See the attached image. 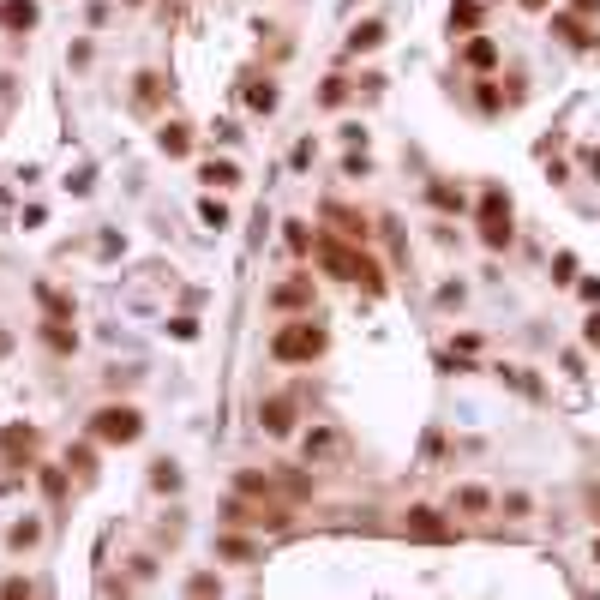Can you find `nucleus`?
<instances>
[{
	"label": "nucleus",
	"instance_id": "nucleus-30",
	"mask_svg": "<svg viewBox=\"0 0 600 600\" xmlns=\"http://www.w3.org/2000/svg\"><path fill=\"white\" fill-rule=\"evenodd\" d=\"M570 6H577L582 19H588V13H600V0H570Z\"/></svg>",
	"mask_w": 600,
	"mask_h": 600
},
{
	"label": "nucleus",
	"instance_id": "nucleus-28",
	"mask_svg": "<svg viewBox=\"0 0 600 600\" xmlns=\"http://www.w3.org/2000/svg\"><path fill=\"white\" fill-rule=\"evenodd\" d=\"M342 97H348V84H342V79H324V102H330V108H337Z\"/></svg>",
	"mask_w": 600,
	"mask_h": 600
},
{
	"label": "nucleus",
	"instance_id": "nucleus-16",
	"mask_svg": "<svg viewBox=\"0 0 600 600\" xmlns=\"http://www.w3.org/2000/svg\"><path fill=\"white\" fill-rule=\"evenodd\" d=\"M42 342H48V348H55V355H73V348H79V337H73V330H66V319L42 324Z\"/></svg>",
	"mask_w": 600,
	"mask_h": 600
},
{
	"label": "nucleus",
	"instance_id": "nucleus-27",
	"mask_svg": "<svg viewBox=\"0 0 600 600\" xmlns=\"http://www.w3.org/2000/svg\"><path fill=\"white\" fill-rule=\"evenodd\" d=\"M499 102H504L499 84H480V108H486V115H499Z\"/></svg>",
	"mask_w": 600,
	"mask_h": 600
},
{
	"label": "nucleus",
	"instance_id": "nucleus-18",
	"mask_svg": "<svg viewBox=\"0 0 600 600\" xmlns=\"http://www.w3.org/2000/svg\"><path fill=\"white\" fill-rule=\"evenodd\" d=\"M426 199L439 204V210H462V193H457V186H444V180H433V186H426Z\"/></svg>",
	"mask_w": 600,
	"mask_h": 600
},
{
	"label": "nucleus",
	"instance_id": "nucleus-19",
	"mask_svg": "<svg viewBox=\"0 0 600 600\" xmlns=\"http://www.w3.org/2000/svg\"><path fill=\"white\" fill-rule=\"evenodd\" d=\"M162 150H168V157H186V144H193V139H186V126H162Z\"/></svg>",
	"mask_w": 600,
	"mask_h": 600
},
{
	"label": "nucleus",
	"instance_id": "nucleus-7",
	"mask_svg": "<svg viewBox=\"0 0 600 600\" xmlns=\"http://www.w3.org/2000/svg\"><path fill=\"white\" fill-rule=\"evenodd\" d=\"M553 37H564L570 42V48H595V30H588V24H582V13H553Z\"/></svg>",
	"mask_w": 600,
	"mask_h": 600
},
{
	"label": "nucleus",
	"instance_id": "nucleus-29",
	"mask_svg": "<svg viewBox=\"0 0 600 600\" xmlns=\"http://www.w3.org/2000/svg\"><path fill=\"white\" fill-rule=\"evenodd\" d=\"M553 270H559V282H570V277H577V259H570V253H559V259H553Z\"/></svg>",
	"mask_w": 600,
	"mask_h": 600
},
{
	"label": "nucleus",
	"instance_id": "nucleus-32",
	"mask_svg": "<svg viewBox=\"0 0 600 600\" xmlns=\"http://www.w3.org/2000/svg\"><path fill=\"white\" fill-rule=\"evenodd\" d=\"M588 175H595V180H600V150H595V157H588Z\"/></svg>",
	"mask_w": 600,
	"mask_h": 600
},
{
	"label": "nucleus",
	"instance_id": "nucleus-3",
	"mask_svg": "<svg viewBox=\"0 0 600 600\" xmlns=\"http://www.w3.org/2000/svg\"><path fill=\"white\" fill-rule=\"evenodd\" d=\"M480 240L486 246H510V199L499 186H486V199H480Z\"/></svg>",
	"mask_w": 600,
	"mask_h": 600
},
{
	"label": "nucleus",
	"instance_id": "nucleus-31",
	"mask_svg": "<svg viewBox=\"0 0 600 600\" xmlns=\"http://www.w3.org/2000/svg\"><path fill=\"white\" fill-rule=\"evenodd\" d=\"M582 337H588V342L600 348V319H588V330H582Z\"/></svg>",
	"mask_w": 600,
	"mask_h": 600
},
{
	"label": "nucleus",
	"instance_id": "nucleus-1",
	"mask_svg": "<svg viewBox=\"0 0 600 600\" xmlns=\"http://www.w3.org/2000/svg\"><path fill=\"white\" fill-rule=\"evenodd\" d=\"M319 259H324V270H337L342 282H366L373 295L384 288V270H379V264H373V259H360V253H348L342 240H319Z\"/></svg>",
	"mask_w": 600,
	"mask_h": 600
},
{
	"label": "nucleus",
	"instance_id": "nucleus-13",
	"mask_svg": "<svg viewBox=\"0 0 600 600\" xmlns=\"http://www.w3.org/2000/svg\"><path fill=\"white\" fill-rule=\"evenodd\" d=\"M379 42H384V24L366 19V24H355V30H348V55H366V48H379Z\"/></svg>",
	"mask_w": 600,
	"mask_h": 600
},
{
	"label": "nucleus",
	"instance_id": "nucleus-23",
	"mask_svg": "<svg viewBox=\"0 0 600 600\" xmlns=\"http://www.w3.org/2000/svg\"><path fill=\"white\" fill-rule=\"evenodd\" d=\"M42 493H48V499H66V475H60V468H42Z\"/></svg>",
	"mask_w": 600,
	"mask_h": 600
},
{
	"label": "nucleus",
	"instance_id": "nucleus-10",
	"mask_svg": "<svg viewBox=\"0 0 600 600\" xmlns=\"http://www.w3.org/2000/svg\"><path fill=\"white\" fill-rule=\"evenodd\" d=\"M408 528H415L420 540H450V528L439 522V510H426V504H420V510H408Z\"/></svg>",
	"mask_w": 600,
	"mask_h": 600
},
{
	"label": "nucleus",
	"instance_id": "nucleus-2",
	"mask_svg": "<svg viewBox=\"0 0 600 600\" xmlns=\"http://www.w3.org/2000/svg\"><path fill=\"white\" fill-rule=\"evenodd\" d=\"M324 355V330L313 319L306 324H282L277 337H270V360H282V366H288V360H319Z\"/></svg>",
	"mask_w": 600,
	"mask_h": 600
},
{
	"label": "nucleus",
	"instance_id": "nucleus-22",
	"mask_svg": "<svg viewBox=\"0 0 600 600\" xmlns=\"http://www.w3.org/2000/svg\"><path fill=\"white\" fill-rule=\"evenodd\" d=\"M246 102H253V108H264V115H270V108H277V84H253V90H246Z\"/></svg>",
	"mask_w": 600,
	"mask_h": 600
},
{
	"label": "nucleus",
	"instance_id": "nucleus-33",
	"mask_svg": "<svg viewBox=\"0 0 600 600\" xmlns=\"http://www.w3.org/2000/svg\"><path fill=\"white\" fill-rule=\"evenodd\" d=\"M522 6H528V13H540V6H546V0H522Z\"/></svg>",
	"mask_w": 600,
	"mask_h": 600
},
{
	"label": "nucleus",
	"instance_id": "nucleus-26",
	"mask_svg": "<svg viewBox=\"0 0 600 600\" xmlns=\"http://www.w3.org/2000/svg\"><path fill=\"white\" fill-rule=\"evenodd\" d=\"M157 486H162V493H175V486H180V475H175V462H157Z\"/></svg>",
	"mask_w": 600,
	"mask_h": 600
},
{
	"label": "nucleus",
	"instance_id": "nucleus-20",
	"mask_svg": "<svg viewBox=\"0 0 600 600\" xmlns=\"http://www.w3.org/2000/svg\"><path fill=\"white\" fill-rule=\"evenodd\" d=\"M486 504H493V499H486V493H480V486H462V493H457V510H468V517H480V510H486Z\"/></svg>",
	"mask_w": 600,
	"mask_h": 600
},
{
	"label": "nucleus",
	"instance_id": "nucleus-21",
	"mask_svg": "<svg viewBox=\"0 0 600 600\" xmlns=\"http://www.w3.org/2000/svg\"><path fill=\"white\" fill-rule=\"evenodd\" d=\"M204 180H210V186H235L240 168H235V162H210V168H204Z\"/></svg>",
	"mask_w": 600,
	"mask_h": 600
},
{
	"label": "nucleus",
	"instance_id": "nucleus-9",
	"mask_svg": "<svg viewBox=\"0 0 600 600\" xmlns=\"http://www.w3.org/2000/svg\"><path fill=\"white\" fill-rule=\"evenodd\" d=\"M30 24H37V0H0V30L24 37Z\"/></svg>",
	"mask_w": 600,
	"mask_h": 600
},
{
	"label": "nucleus",
	"instance_id": "nucleus-12",
	"mask_svg": "<svg viewBox=\"0 0 600 600\" xmlns=\"http://www.w3.org/2000/svg\"><path fill=\"white\" fill-rule=\"evenodd\" d=\"M324 222H337V235H348V240H366V235H373V228H366V217L342 210V204H330V210H324Z\"/></svg>",
	"mask_w": 600,
	"mask_h": 600
},
{
	"label": "nucleus",
	"instance_id": "nucleus-34",
	"mask_svg": "<svg viewBox=\"0 0 600 600\" xmlns=\"http://www.w3.org/2000/svg\"><path fill=\"white\" fill-rule=\"evenodd\" d=\"M595 564H600V540H595Z\"/></svg>",
	"mask_w": 600,
	"mask_h": 600
},
{
	"label": "nucleus",
	"instance_id": "nucleus-5",
	"mask_svg": "<svg viewBox=\"0 0 600 600\" xmlns=\"http://www.w3.org/2000/svg\"><path fill=\"white\" fill-rule=\"evenodd\" d=\"M222 517L228 522H240V528H282V522H288V504H240V499H228L222 504Z\"/></svg>",
	"mask_w": 600,
	"mask_h": 600
},
{
	"label": "nucleus",
	"instance_id": "nucleus-14",
	"mask_svg": "<svg viewBox=\"0 0 600 600\" xmlns=\"http://www.w3.org/2000/svg\"><path fill=\"white\" fill-rule=\"evenodd\" d=\"M270 306H313V282L300 277V282H282L277 295H270Z\"/></svg>",
	"mask_w": 600,
	"mask_h": 600
},
{
	"label": "nucleus",
	"instance_id": "nucleus-25",
	"mask_svg": "<svg viewBox=\"0 0 600 600\" xmlns=\"http://www.w3.org/2000/svg\"><path fill=\"white\" fill-rule=\"evenodd\" d=\"M37 535H42L37 522H19V528H13V546H37Z\"/></svg>",
	"mask_w": 600,
	"mask_h": 600
},
{
	"label": "nucleus",
	"instance_id": "nucleus-6",
	"mask_svg": "<svg viewBox=\"0 0 600 600\" xmlns=\"http://www.w3.org/2000/svg\"><path fill=\"white\" fill-rule=\"evenodd\" d=\"M342 450H348V439H342L337 426H313L306 433V462H337Z\"/></svg>",
	"mask_w": 600,
	"mask_h": 600
},
{
	"label": "nucleus",
	"instance_id": "nucleus-4",
	"mask_svg": "<svg viewBox=\"0 0 600 600\" xmlns=\"http://www.w3.org/2000/svg\"><path fill=\"white\" fill-rule=\"evenodd\" d=\"M90 433H97L102 444H133L144 433V420H139V408H97Z\"/></svg>",
	"mask_w": 600,
	"mask_h": 600
},
{
	"label": "nucleus",
	"instance_id": "nucleus-8",
	"mask_svg": "<svg viewBox=\"0 0 600 600\" xmlns=\"http://www.w3.org/2000/svg\"><path fill=\"white\" fill-rule=\"evenodd\" d=\"M259 420H264V433H270V439H288V426H295V402H288V397H270L259 408Z\"/></svg>",
	"mask_w": 600,
	"mask_h": 600
},
{
	"label": "nucleus",
	"instance_id": "nucleus-17",
	"mask_svg": "<svg viewBox=\"0 0 600 600\" xmlns=\"http://www.w3.org/2000/svg\"><path fill=\"white\" fill-rule=\"evenodd\" d=\"M480 24V0H450V30H475Z\"/></svg>",
	"mask_w": 600,
	"mask_h": 600
},
{
	"label": "nucleus",
	"instance_id": "nucleus-24",
	"mask_svg": "<svg viewBox=\"0 0 600 600\" xmlns=\"http://www.w3.org/2000/svg\"><path fill=\"white\" fill-rule=\"evenodd\" d=\"M217 553H222V559H253V546H246V540H217Z\"/></svg>",
	"mask_w": 600,
	"mask_h": 600
},
{
	"label": "nucleus",
	"instance_id": "nucleus-11",
	"mask_svg": "<svg viewBox=\"0 0 600 600\" xmlns=\"http://www.w3.org/2000/svg\"><path fill=\"white\" fill-rule=\"evenodd\" d=\"M0 450H6V457H30V450H37V426H6V433H0Z\"/></svg>",
	"mask_w": 600,
	"mask_h": 600
},
{
	"label": "nucleus",
	"instance_id": "nucleus-15",
	"mask_svg": "<svg viewBox=\"0 0 600 600\" xmlns=\"http://www.w3.org/2000/svg\"><path fill=\"white\" fill-rule=\"evenodd\" d=\"M462 60H468V66H480V73H486V66H493V60H499V42H493V37H475V42H468V48H462Z\"/></svg>",
	"mask_w": 600,
	"mask_h": 600
}]
</instances>
